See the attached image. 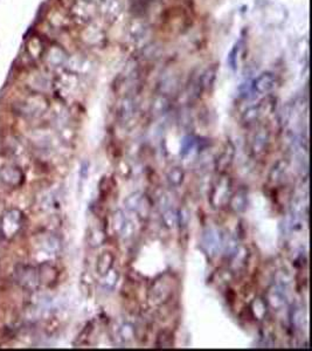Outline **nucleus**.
<instances>
[{
  "instance_id": "obj_1",
  "label": "nucleus",
  "mask_w": 312,
  "mask_h": 351,
  "mask_svg": "<svg viewBox=\"0 0 312 351\" xmlns=\"http://www.w3.org/2000/svg\"><path fill=\"white\" fill-rule=\"evenodd\" d=\"M230 179L227 175H223L213 187L211 202L213 206H223L230 199Z\"/></svg>"
},
{
  "instance_id": "obj_2",
  "label": "nucleus",
  "mask_w": 312,
  "mask_h": 351,
  "mask_svg": "<svg viewBox=\"0 0 312 351\" xmlns=\"http://www.w3.org/2000/svg\"><path fill=\"white\" fill-rule=\"evenodd\" d=\"M276 86V77L272 73H263L254 80L253 92L259 95L268 94Z\"/></svg>"
},
{
  "instance_id": "obj_3",
  "label": "nucleus",
  "mask_w": 312,
  "mask_h": 351,
  "mask_svg": "<svg viewBox=\"0 0 312 351\" xmlns=\"http://www.w3.org/2000/svg\"><path fill=\"white\" fill-rule=\"evenodd\" d=\"M266 302L274 310H281L286 305V296L280 287H270L267 292Z\"/></svg>"
},
{
  "instance_id": "obj_4",
  "label": "nucleus",
  "mask_w": 312,
  "mask_h": 351,
  "mask_svg": "<svg viewBox=\"0 0 312 351\" xmlns=\"http://www.w3.org/2000/svg\"><path fill=\"white\" fill-rule=\"evenodd\" d=\"M113 262H115V256L112 254L111 251H103L101 256L98 257L97 263H96V271L101 277L107 274L110 269L112 268Z\"/></svg>"
},
{
  "instance_id": "obj_5",
  "label": "nucleus",
  "mask_w": 312,
  "mask_h": 351,
  "mask_svg": "<svg viewBox=\"0 0 312 351\" xmlns=\"http://www.w3.org/2000/svg\"><path fill=\"white\" fill-rule=\"evenodd\" d=\"M248 193L245 188H240L230 196L229 199V205L235 212H244L245 208H247L248 203Z\"/></svg>"
},
{
  "instance_id": "obj_6",
  "label": "nucleus",
  "mask_w": 312,
  "mask_h": 351,
  "mask_svg": "<svg viewBox=\"0 0 312 351\" xmlns=\"http://www.w3.org/2000/svg\"><path fill=\"white\" fill-rule=\"evenodd\" d=\"M269 137L265 133H260L256 135L253 143H251V152L254 156H261L265 154L267 146H268Z\"/></svg>"
},
{
  "instance_id": "obj_7",
  "label": "nucleus",
  "mask_w": 312,
  "mask_h": 351,
  "mask_svg": "<svg viewBox=\"0 0 312 351\" xmlns=\"http://www.w3.org/2000/svg\"><path fill=\"white\" fill-rule=\"evenodd\" d=\"M248 257H249V252L244 246L241 247L236 248L235 253L233 256V266L235 267V269H241L247 265L248 262Z\"/></svg>"
},
{
  "instance_id": "obj_8",
  "label": "nucleus",
  "mask_w": 312,
  "mask_h": 351,
  "mask_svg": "<svg viewBox=\"0 0 312 351\" xmlns=\"http://www.w3.org/2000/svg\"><path fill=\"white\" fill-rule=\"evenodd\" d=\"M234 154H235V151H234V148H233L232 144L229 143V148L224 149L223 151V154L219 156V158L217 161L218 170L219 169H220V170L227 169V167L230 165V163L233 162Z\"/></svg>"
},
{
  "instance_id": "obj_9",
  "label": "nucleus",
  "mask_w": 312,
  "mask_h": 351,
  "mask_svg": "<svg viewBox=\"0 0 312 351\" xmlns=\"http://www.w3.org/2000/svg\"><path fill=\"white\" fill-rule=\"evenodd\" d=\"M185 172L181 167L176 166L172 167L167 173V181L172 187H179L182 182H184Z\"/></svg>"
},
{
  "instance_id": "obj_10",
  "label": "nucleus",
  "mask_w": 312,
  "mask_h": 351,
  "mask_svg": "<svg viewBox=\"0 0 312 351\" xmlns=\"http://www.w3.org/2000/svg\"><path fill=\"white\" fill-rule=\"evenodd\" d=\"M158 348H172L173 346V334L170 330H163L157 336Z\"/></svg>"
},
{
  "instance_id": "obj_11",
  "label": "nucleus",
  "mask_w": 312,
  "mask_h": 351,
  "mask_svg": "<svg viewBox=\"0 0 312 351\" xmlns=\"http://www.w3.org/2000/svg\"><path fill=\"white\" fill-rule=\"evenodd\" d=\"M287 163L286 162H278L277 164L272 167L271 173H270V181L271 182H280L284 176H286L287 172Z\"/></svg>"
},
{
  "instance_id": "obj_12",
  "label": "nucleus",
  "mask_w": 312,
  "mask_h": 351,
  "mask_svg": "<svg viewBox=\"0 0 312 351\" xmlns=\"http://www.w3.org/2000/svg\"><path fill=\"white\" fill-rule=\"evenodd\" d=\"M117 280H118V272L113 271L111 268L107 274L103 275V281H102V286L104 289H112L116 286Z\"/></svg>"
},
{
  "instance_id": "obj_13",
  "label": "nucleus",
  "mask_w": 312,
  "mask_h": 351,
  "mask_svg": "<svg viewBox=\"0 0 312 351\" xmlns=\"http://www.w3.org/2000/svg\"><path fill=\"white\" fill-rule=\"evenodd\" d=\"M163 221L165 226L169 227V229H172V227H175L179 221L178 213L172 211V210H167V211L163 214Z\"/></svg>"
},
{
  "instance_id": "obj_14",
  "label": "nucleus",
  "mask_w": 312,
  "mask_h": 351,
  "mask_svg": "<svg viewBox=\"0 0 312 351\" xmlns=\"http://www.w3.org/2000/svg\"><path fill=\"white\" fill-rule=\"evenodd\" d=\"M203 245L206 246L208 251H214L215 248L218 247L217 233H214L213 231H208V232L205 233V236H203Z\"/></svg>"
},
{
  "instance_id": "obj_15",
  "label": "nucleus",
  "mask_w": 312,
  "mask_h": 351,
  "mask_svg": "<svg viewBox=\"0 0 312 351\" xmlns=\"http://www.w3.org/2000/svg\"><path fill=\"white\" fill-rule=\"evenodd\" d=\"M140 200H142V197H140L139 193H133L127 198L124 205H127V209L130 210V211H134V210H137L138 205H139Z\"/></svg>"
},
{
  "instance_id": "obj_16",
  "label": "nucleus",
  "mask_w": 312,
  "mask_h": 351,
  "mask_svg": "<svg viewBox=\"0 0 312 351\" xmlns=\"http://www.w3.org/2000/svg\"><path fill=\"white\" fill-rule=\"evenodd\" d=\"M125 223H127V220H125V218L123 217V213L121 211H117L115 214H113V219H112L113 230H115L116 232H121Z\"/></svg>"
},
{
  "instance_id": "obj_17",
  "label": "nucleus",
  "mask_w": 312,
  "mask_h": 351,
  "mask_svg": "<svg viewBox=\"0 0 312 351\" xmlns=\"http://www.w3.org/2000/svg\"><path fill=\"white\" fill-rule=\"evenodd\" d=\"M119 332H121V336H122L123 340H125V341H130L134 335L133 326H130V325L123 326L121 330H119Z\"/></svg>"
},
{
  "instance_id": "obj_18",
  "label": "nucleus",
  "mask_w": 312,
  "mask_h": 351,
  "mask_svg": "<svg viewBox=\"0 0 312 351\" xmlns=\"http://www.w3.org/2000/svg\"><path fill=\"white\" fill-rule=\"evenodd\" d=\"M91 238H94L95 240H92V246H98L101 245L102 242L106 240V233H104V231H101V230H94V232L91 233Z\"/></svg>"
}]
</instances>
